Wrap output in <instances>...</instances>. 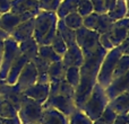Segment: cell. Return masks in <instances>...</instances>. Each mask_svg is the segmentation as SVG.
Returning <instances> with one entry per match:
<instances>
[{"mask_svg": "<svg viewBox=\"0 0 129 124\" xmlns=\"http://www.w3.org/2000/svg\"><path fill=\"white\" fill-rule=\"evenodd\" d=\"M60 2L61 0H40L39 1V7H40V10L56 13Z\"/></svg>", "mask_w": 129, "mask_h": 124, "instance_id": "8d00e7d4", "label": "cell"}, {"mask_svg": "<svg viewBox=\"0 0 129 124\" xmlns=\"http://www.w3.org/2000/svg\"><path fill=\"white\" fill-rule=\"evenodd\" d=\"M122 55V51L120 47L117 46L112 50L107 52L101 63L100 70L98 73V84L103 88H107L112 81V75L113 70L116 68V64L118 62L119 58Z\"/></svg>", "mask_w": 129, "mask_h": 124, "instance_id": "3957f363", "label": "cell"}, {"mask_svg": "<svg viewBox=\"0 0 129 124\" xmlns=\"http://www.w3.org/2000/svg\"><path fill=\"white\" fill-rule=\"evenodd\" d=\"M9 37V34L8 33H6L5 31H2L1 28H0V40H6V38H8Z\"/></svg>", "mask_w": 129, "mask_h": 124, "instance_id": "681fc988", "label": "cell"}, {"mask_svg": "<svg viewBox=\"0 0 129 124\" xmlns=\"http://www.w3.org/2000/svg\"><path fill=\"white\" fill-rule=\"evenodd\" d=\"M57 32L62 37L67 47L73 46V45L76 44V31H74V29L69 28L68 26H66L63 20L59 19V18H58V22H57Z\"/></svg>", "mask_w": 129, "mask_h": 124, "instance_id": "ffe728a7", "label": "cell"}, {"mask_svg": "<svg viewBox=\"0 0 129 124\" xmlns=\"http://www.w3.org/2000/svg\"><path fill=\"white\" fill-rule=\"evenodd\" d=\"M128 34H129V32L126 27L120 26V25H118L114 22L113 27H112L111 31L109 32V37H110V41H111L112 45H113V47L120 46L121 43L127 38Z\"/></svg>", "mask_w": 129, "mask_h": 124, "instance_id": "44dd1931", "label": "cell"}, {"mask_svg": "<svg viewBox=\"0 0 129 124\" xmlns=\"http://www.w3.org/2000/svg\"><path fill=\"white\" fill-rule=\"evenodd\" d=\"M0 16H1V15H0Z\"/></svg>", "mask_w": 129, "mask_h": 124, "instance_id": "6f0895ef", "label": "cell"}, {"mask_svg": "<svg viewBox=\"0 0 129 124\" xmlns=\"http://www.w3.org/2000/svg\"><path fill=\"white\" fill-rule=\"evenodd\" d=\"M34 18H31V19H28V20H25V22L20 23V24L11 32L9 36H10L13 40H15L18 44L22 43L23 41L32 37V36H33V32H34Z\"/></svg>", "mask_w": 129, "mask_h": 124, "instance_id": "4fadbf2b", "label": "cell"}, {"mask_svg": "<svg viewBox=\"0 0 129 124\" xmlns=\"http://www.w3.org/2000/svg\"><path fill=\"white\" fill-rule=\"evenodd\" d=\"M19 50L22 52L23 55H25L29 61L33 60L36 55H38L39 52V44L36 43V41L34 40V37L27 38V40L23 41L22 43H19Z\"/></svg>", "mask_w": 129, "mask_h": 124, "instance_id": "cb8c5ba5", "label": "cell"}, {"mask_svg": "<svg viewBox=\"0 0 129 124\" xmlns=\"http://www.w3.org/2000/svg\"><path fill=\"white\" fill-rule=\"evenodd\" d=\"M68 124H93V121L89 120L82 109L76 108L68 116Z\"/></svg>", "mask_w": 129, "mask_h": 124, "instance_id": "836d02e7", "label": "cell"}, {"mask_svg": "<svg viewBox=\"0 0 129 124\" xmlns=\"http://www.w3.org/2000/svg\"><path fill=\"white\" fill-rule=\"evenodd\" d=\"M79 79H80V72H79V68H78V67L67 68L64 80H66L74 89L77 88L78 84H79Z\"/></svg>", "mask_w": 129, "mask_h": 124, "instance_id": "1f68e13d", "label": "cell"}, {"mask_svg": "<svg viewBox=\"0 0 129 124\" xmlns=\"http://www.w3.org/2000/svg\"><path fill=\"white\" fill-rule=\"evenodd\" d=\"M11 0H0V15L10 11Z\"/></svg>", "mask_w": 129, "mask_h": 124, "instance_id": "b9f144b4", "label": "cell"}, {"mask_svg": "<svg viewBox=\"0 0 129 124\" xmlns=\"http://www.w3.org/2000/svg\"><path fill=\"white\" fill-rule=\"evenodd\" d=\"M4 50H5V41L0 40V61H1L2 54H4Z\"/></svg>", "mask_w": 129, "mask_h": 124, "instance_id": "c3c4849f", "label": "cell"}, {"mask_svg": "<svg viewBox=\"0 0 129 124\" xmlns=\"http://www.w3.org/2000/svg\"><path fill=\"white\" fill-rule=\"evenodd\" d=\"M109 105L117 114H127L129 112V91L122 93L109 100Z\"/></svg>", "mask_w": 129, "mask_h": 124, "instance_id": "ac0fdd59", "label": "cell"}, {"mask_svg": "<svg viewBox=\"0 0 129 124\" xmlns=\"http://www.w3.org/2000/svg\"><path fill=\"white\" fill-rule=\"evenodd\" d=\"M126 2H127V5L129 6V0H126Z\"/></svg>", "mask_w": 129, "mask_h": 124, "instance_id": "db71d44e", "label": "cell"}, {"mask_svg": "<svg viewBox=\"0 0 129 124\" xmlns=\"http://www.w3.org/2000/svg\"><path fill=\"white\" fill-rule=\"evenodd\" d=\"M99 37L100 34L98 32L91 31L84 26L76 31V44L82 50L84 58L91 55L98 50V47L100 46Z\"/></svg>", "mask_w": 129, "mask_h": 124, "instance_id": "8992f818", "label": "cell"}, {"mask_svg": "<svg viewBox=\"0 0 129 124\" xmlns=\"http://www.w3.org/2000/svg\"><path fill=\"white\" fill-rule=\"evenodd\" d=\"M58 16L56 13L40 10V13L34 18V32L33 37L39 45L41 44L42 38L47 35V33L57 25Z\"/></svg>", "mask_w": 129, "mask_h": 124, "instance_id": "5b68a950", "label": "cell"}, {"mask_svg": "<svg viewBox=\"0 0 129 124\" xmlns=\"http://www.w3.org/2000/svg\"><path fill=\"white\" fill-rule=\"evenodd\" d=\"M23 96H24L23 93L18 91L14 86H10L8 91L2 96V98H5L7 102L10 103L14 106V108L18 112V109H19V107H20V103H22V99H23Z\"/></svg>", "mask_w": 129, "mask_h": 124, "instance_id": "83f0119b", "label": "cell"}, {"mask_svg": "<svg viewBox=\"0 0 129 124\" xmlns=\"http://www.w3.org/2000/svg\"><path fill=\"white\" fill-rule=\"evenodd\" d=\"M2 124H22V123H20L18 116H16V117H14V118H4Z\"/></svg>", "mask_w": 129, "mask_h": 124, "instance_id": "bcb514c9", "label": "cell"}, {"mask_svg": "<svg viewBox=\"0 0 129 124\" xmlns=\"http://www.w3.org/2000/svg\"><path fill=\"white\" fill-rule=\"evenodd\" d=\"M35 66V69L38 71V84H50L49 82V77H48V69H49L50 63H48L45 60L36 55L33 60H31Z\"/></svg>", "mask_w": 129, "mask_h": 124, "instance_id": "7402d4cb", "label": "cell"}, {"mask_svg": "<svg viewBox=\"0 0 129 124\" xmlns=\"http://www.w3.org/2000/svg\"><path fill=\"white\" fill-rule=\"evenodd\" d=\"M38 55L50 64L61 61V56L54 52V50L51 47V45H39Z\"/></svg>", "mask_w": 129, "mask_h": 124, "instance_id": "4316f807", "label": "cell"}, {"mask_svg": "<svg viewBox=\"0 0 129 124\" xmlns=\"http://www.w3.org/2000/svg\"><path fill=\"white\" fill-rule=\"evenodd\" d=\"M127 13H128V5L126 2V0H117L114 7L110 11H108L107 14L114 22H117L119 19L127 17Z\"/></svg>", "mask_w": 129, "mask_h": 124, "instance_id": "484cf974", "label": "cell"}, {"mask_svg": "<svg viewBox=\"0 0 129 124\" xmlns=\"http://www.w3.org/2000/svg\"><path fill=\"white\" fill-rule=\"evenodd\" d=\"M22 54L19 50V45L15 40L9 36L5 40V50L2 54L1 61H0V78L6 79L7 73L9 71V68L13 64V62Z\"/></svg>", "mask_w": 129, "mask_h": 124, "instance_id": "52a82bcc", "label": "cell"}, {"mask_svg": "<svg viewBox=\"0 0 129 124\" xmlns=\"http://www.w3.org/2000/svg\"><path fill=\"white\" fill-rule=\"evenodd\" d=\"M127 17H129V6H128V13H127Z\"/></svg>", "mask_w": 129, "mask_h": 124, "instance_id": "f5cc1de1", "label": "cell"}, {"mask_svg": "<svg viewBox=\"0 0 129 124\" xmlns=\"http://www.w3.org/2000/svg\"><path fill=\"white\" fill-rule=\"evenodd\" d=\"M50 45H51V47L54 50V52H56L57 54H59L61 58H62V55L66 53L67 49H68L67 45H66V43H64V41L62 40V37L59 35L58 32H57L56 36L53 37V40H52V42H51Z\"/></svg>", "mask_w": 129, "mask_h": 124, "instance_id": "d590c367", "label": "cell"}, {"mask_svg": "<svg viewBox=\"0 0 129 124\" xmlns=\"http://www.w3.org/2000/svg\"><path fill=\"white\" fill-rule=\"evenodd\" d=\"M104 91L109 100L113 99L120 94L129 91V71L112 80L111 84L107 88H104Z\"/></svg>", "mask_w": 129, "mask_h": 124, "instance_id": "8fae6325", "label": "cell"}, {"mask_svg": "<svg viewBox=\"0 0 129 124\" xmlns=\"http://www.w3.org/2000/svg\"><path fill=\"white\" fill-rule=\"evenodd\" d=\"M43 107H52L57 111L61 112L66 116H69L76 109L74 98L64 97L61 95H51L43 103Z\"/></svg>", "mask_w": 129, "mask_h": 124, "instance_id": "30bf717a", "label": "cell"}, {"mask_svg": "<svg viewBox=\"0 0 129 124\" xmlns=\"http://www.w3.org/2000/svg\"><path fill=\"white\" fill-rule=\"evenodd\" d=\"M35 1H40V0H35Z\"/></svg>", "mask_w": 129, "mask_h": 124, "instance_id": "9f6ffc18", "label": "cell"}, {"mask_svg": "<svg viewBox=\"0 0 129 124\" xmlns=\"http://www.w3.org/2000/svg\"><path fill=\"white\" fill-rule=\"evenodd\" d=\"M126 118H127V121H128V124H129V112L127 114H126Z\"/></svg>", "mask_w": 129, "mask_h": 124, "instance_id": "816d5d0a", "label": "cell"}, {"mask_svg": "<svg viewBox=\"0 0 129 124\" xmlns=\"http://www.w3.org/2000/svg\"><path fill=\"white\" fill-rule=\"evenodd\" d=\"M117 115H118V114L108 105V106L105 107V109L103 111V113L94 121L93 124H113Z\"/></svg>", "mask_w": 129, "mask_h": 124, "instance_id": "e575fe53", "label": "cell"}, {"mask_svg": "<svg viewBox=\"0 0 129 124\" xmlns=\"http://www.w3.org/2000/svg\"><path fill=\"white\" fill-rule=\"evenodd\" d=\"M17 116V111L9 102L5 98L0 97V117L2 118H14Z\"/></svg>", "mask_w": 129, "mask_h": 124, "instance_id": "d6a6232c", "label": "cell"}, {"mask_svg": "<svg viewBox=\"0 0 129 124\" xmlns=\"http://www.w3.org/2000/svg\"><path fill=\"white\" fill-rule=\"evenodd\" d=\"M113 24H114V20L107 13L101 14V15H99V22H98V26H96L95 32H98L100 35L101 34L109 33L111 31V28L113 27Z\"/></svg>", "mask_w": 129, "mask_h": 124, "instance_id": "f1b7e54d", "label": "cell"}, {"mask_svg": "<svg viewBox=\"0 0 129 124\" xmlns=\"http://www.w3.org/2000/svg\"><path fill=\"white\" fill-rule=\"evenodd\" d=\"M41 124H68V116L52 107H43Z\"/></svg>", "mask_w": 129, "mask_h": 124, "instance_id": "9a60e30c", "label": "cell"}, {"mask_svg": "<svg viewBox=\"0 0 129 124\" xmlns=\"http://www.w3.org/2000/svg\"><path fill=\"white\" fill-rule=\"evenodd\" d=\"M28 124H41V123H28Z\"/></svg>", "mask_w": 129, "mask_h": 124, "instance_id": "11a10c76", "label": "cell"}, {"mask_svg": "<svg viewBox=\"0 0 129 124\" xmlns=\"http://www.w3.org/2000/svg\"><path fill=\"white\" fill-rule=\"evenodd\" d=\"M91 2H92V6H93L94 13L99 14V15L107 13L104 0H91Z\"/></svg>", "mask_w": 129, "mask_h": 124, "instance_id": "60d3db41", "label": "cell"}, {"mask_svg": "<svg viewBox=\"0 0 129 124\" xmlns=\"http://www.w3.org/2000/svg\"><path fill=\"white\" fill-rule=\"evenodd\" d=\"M9 87H10V85L7 84L5 79H1V78H0V97H2V96L8 91Z\"/></svg>", "mask_w": 129, "mask_h": 124, "instance_id": "7bdbcfd3", "label": "cell"}, {"mask_svg": "<svg viewBox=\"0 0 129 124\" xmlns=\"http://www.w3.org/2000/svg\"><path fill=\"white\" fill-rule=\"evenodd\" d=\"M38 81V71L35 69V66L32 61H28L25 67L23 68L20 75L18 76V79L15 85H13L18 91L23 93L28 87L33 86Z\"/></svg>", "mask_w": 129, "mask_h": 124, "instance_id": "9c48e42d", "label": "cell"}, {"mask_svg": "<svg viewBox=\"0 0 129 124\" xmlns=\"http://www.w3.org/2000/svg\"><path fill=\"white\" fill-rule=\"evenodd\" d=\"M113 124H128V121L126 118V114H119V115H117Z\"/></svg>", "mask_w": 129, "mask_h": 124, "instance_id": "ee69618b", "label": "cell"}, {"mask_svg": "<svg viewBox=\"0 0 129 124\" xmlns=\"http://www.w3.org/2000/svg\"><path fill=\"white\" fill-rule=\"evenodd\" d=\"M61 62L63 63L64 68H70V67H78L80 68L82 64L84 63V54L82 50L79 49L77 44L69 46L67 49L66 53L61 58Z\"/></svg>", "mask_w": 129, "mask_h": 124, "instance_id": "7c38bea8", "label": "cell"}, {"mask_svg": "<svg viewBox=\"0 0 129 124\" xmlns=\"http://www.w3.org/2000/svg\"><path fill=\"white\" fill-rule=\"evenodd\" d=\"M62 20L64 24H66V26H68L69 28L74 29V31H77L78 28L83 27V17L77 11L68 14L66 17L62 18Z\"/></svg>", "mask_w": 129, "mask_h": 124, "instance_id": "f546056e", "label": "cell"}, {"mask_svg": "<svg viewBox=\"0 0 129 124\" xmlns=\"http://www.w3.org/2000/svg\"><path fill=\"white\" fill-rule=\"evenodd\" d=\"M98 22H99V14L93 11L88 16L83 18V26L91 29V31H95L96 26H98Z\"/></svg>", "mask_w": 129, "mask_h": 124, "instance_id": "f35d334b", "label": "cell"}, {"mask_svg": "<svg viewBox=\"0 0 129 124\" xmlns=\"http://www.w3.org/2000/svg\"><path fill=\"white\" fill-rule=\"evenodd\" d=\"M99 43L100 45L105 49L107 51H110V50L113 49V45H112L111 41H110V37H109V33H105V34H101L100 37H99Z\"/></svg>", "mask_w": 129, "mask_h": 124, "instance_id": "ab89813d", "label": "cell"}, {"mask_svg": "<svg viewBox=\"0 0 129 124\" xmlns=\"http://www.w3.org/2000/svg\"><path fill=\"white\" fill-rule=\"evenodd\" d=\"M93 6H92L91 0H80L77 7V13L82 16L83 18L88 16L89 14L93 13Z\"/></svg>", "mask_w": 129, "mask_h": 124, "instance_id": "74e56055", "label": "cell"}, {"mask_svg": "<svg viewBox=\"0 0 129 124\" xmlns=\"http://www.w3.org/2000/svg\"><path fill=\"white\" fill-rule=\"evenodd\" d=\"M107 52V50L103 49L100 45L94 53L84 58V63L79 68V84H78L77 88L75 89L74 102H75L76 108H82L83 105L85 104V102L91 95L94 86L98 84V73Z\"/></svg>", "mask_w": 129, "mask_h": 124, "instance_id": "6da1fadb", "label": "cell"}, {"mask_svg": "<svg viewBox=\"0 0 129 124\" xmlns=\"http://www.w3.org/2000/svg\"><path fill=\"white\" fill-rule=\"evenodd\" d=\"M49 90H50V84H34L33 86L28 87L26 90L23 91L26 97L32 98L33 100L40 103L43 105V103L48 99L49 97Z\"/></svg>", "mask_w": 129, "mask_h": 124, "instance_id": "5bb4252c", "label": "cell"}, {"mask_svg": "<svg viewBox=\"0 0 129 124\" xmlns=\"http://www.w3.org/2000/svg\"><path fill=\"white\" fill-rule=\"evenodd\" d=\"M10 11L22 17V22L34 18L40 13L39 1L35 0H11Z\"/></svg>", "mask_w": 129, "mask_h": 124, "instance_id": "ba28073f", "label": "cell"}, {"mask_svg": "<svg viewBox=\"0 0 129 124\" xmlns=\"http://www.w3.org/2000/svg\"><path fill=\"white\" fill-rule=\"evenodd\" d=\"M51 95H61L64 97H69V98H74L75 97V89L66 81L59 82H51L50 84V90H49V96Z\"/></svg>", "mask_w": 129, "mask_h": 124, "instance_id": "d6986e66", "label": "cell"}, {"mask_svg": "<svg viewBox=\"0 0 129 124\" xmlns=\"http://www.w3.org/2000/svg\"><path fill=\"white\" fill-rule=\"evenodd\" d=\"M20 23H23L22 17L17 14L11 13V11L5 13L0 16V28L6 33H8L9 35Z\"/></svg>", "mask_w": 129, "mask_h": 124, "instance_id": "e0dca14e", "label": "cell"}, {"mask_svg": "<svg viewBox=\"0 0 129 124\" xmlns=\"http://www.w3.org/2000/svg\"><path fill=\"white\" fill-rule=\"evenodd\" d=\"M116 23L118 25H120V26L126 27L129 32V17H125V18H122V19H119V20H117Z\"/></svg>", "mask_w": 129, "mask_h": 124, "instance_id": "f6af8a7d", "label": "cell"}, {"mask_svg": "<svg viewBox=\"0 0 129 124\" xmlns=\"http://www.w3.org/2000/svg\"><path fill=\"white\" fill-rule=\"evenodd\" d=\"M66 70L63 63L61 61L54 62L49 66L48 69V77H49V82H59L64 80V76H66Z\"/></svg>", "mask_w": 129, "mask_h": 124, "instance_id": "603a6c76", "label": "cell"}, {"mask_svg": "<svg viewBox=\"0 0 129 124\" xmlns=\"http://www.w3.org/2000/svg\"><path fill=\"white\" fill-rule=\"evenodd\" d=\"M128 71H129V56L122 54V55L119 58V60L116 64V68H114V70H113V75H112V80L120 77V76H122V75H125Z\"/></svg>", "mask_w": 129, "mask_h": 124, "instance_id": "4dcf8cb0", "label": "cell"}, {"mask_svg": "<svg viewBox=\"0 0 129 124\" xmlns=\"http://www.w3.org/2000/svg\"><path fill=\"white\" fill-rule=\"evenodd\" d=\"M24 95V94H23ZM43 113L42 104L28 98L26 96H23L20 107L17 112V116L22 124L28 123H40L41 117Z\"/></svg>", "mask_w": 129, "mask_h": 124, "instance_id": "277c9868", "label": "cell"}, {"mask_svg": "<svg viewBox=\"0 0 129 124\" xmlns=\"http://www.w3.org/2000/svg\"><path fill=\"white\" fill-rule=\"evenodd\" d=\"M108 104H109V99L105 95L104 88L101 87L99 84H96L89 97L87 98V100L80 109L88 116L89 120L94 122L103 113Z\"/></svg>", "mask_w": 129, "mask_h": 124, "instance_id": "7a4b0ae2", "label": "cell"}, {"mask_svg": "<svg viewBox=\"0 0 129 124\" xmlns=\"http://www.w3.org/2000/svg\"><path fill=\"white\" fill-rule=\"evenodd\" d=\"M28 61L29 60L26 58V56L20 54V55L13 62V64H11L10 68H9L8 73H7L6 79H5L7 84L10 85V86H13V85L16 84V81H17V79H18V76L20 75L23 68H24L25 64H26Z\"/></svg>", "mask_w": 129, "mask_h": 124, "instance_id": "2e32d148", "label": "cell"}, {"mask_svg": "<svg viewBox=\"0 0 129 124\" xmlns=\"http://www.w3.org/2000/svg\"><path fill=\"white\" fill-rule=\"evenodd\" d=\"M105 2V8H107V13L108 11H110L112 8L114 7V5H116L117 0H104Z\"/></svg>", "mask_w": 129, "mask_h": 124, "instance_id": "7dc6e473", "label": "cell"}, {"mask_svg": "<svg viewBox=\"0 0 129 124\" xmlns=\"http://www.w3.org/2000/svg\"><path fill=\"white\" fill-rule=\"evenodd\" d=\"M122 54H125V55H128V56H129V45L122 51Z\"/></svg>", "mask_w": 129, "mask_h": 124, "instance_id": "f907efd6", "label": "cell"}, {"mask_svg": "<svg viewBox=\"0 0 129 124\" xmlns=\"http://www.w3.org/2000/svg\"><path fill=\"white\" fill-rule=\"evenodd\" d=\"M80 0H61L56 14L59 19H62L68 14L77 11V7Z\"/></svg>", "mask_w": 129, "mask_h": 124, "instance_id": "d4e9b609", "label": "cell"}]
</instances>
